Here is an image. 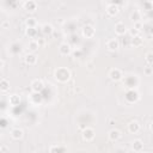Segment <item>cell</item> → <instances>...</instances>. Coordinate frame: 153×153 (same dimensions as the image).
<instances>
[{
  "label": "cell",
  "mask_w": 153,
  "mask_h": 153,
  "mask_svg": "<svg viewBox=\"0 0 153 153\" xmlns=\"http://www.w3.org/2000/svg\"><path fill=\"white\" fill-rule=\"evenodd\" d=\"M120 12V6L117 4H110L106 6V13L110 16V17H115L117 16Z\"/></svg>",
  "instance_id": "cell-12"
},
{
  "label": "cell",
  "mask_w": 153,
  "mask_h": 153,
  "mask_svg": "<svg viewBox=\"0 0 153 153\" xmlns=\"http://www.w3.org/2000/svg\"><path fill=\"white\" fill-rule=\"evenodd\" d=\"M106 48L111 51H115L120 48V42L117 38H110L108 42H106Z\"/></svg>",
  "instance_id": "cell-15"
},
{
  "label": "cell",
  "mask_w": 153,
  "mask_h": 153,
  "mask_svg": "<svg viewBox=\"0 0 153 153\" xmlns=\"http://www.w3.org/2000/svg\"><path fill=\"white\" fill-rule=\"evenodd\" d=\"M48 151L50 153H56V152H66L67 148L66 147H62V146H50Z\"/></svg>",
  "instance_id": "cell-26"
},
{
  "label": "cell",
  "mask_w": 153,
  "mask_h": 153,
  "mask_svg": "<svg viewBox=\"0 0 153 153\" xmlns=\"http://www.w3.org/2000/svg\"><path fill=\"white\" fill-rule=\"evenodd\" d=\"M109 78L112 80V81H120L121 79H123V73L121 69L118 68H112L110 69L109 72Z\"/></svg>",
  "instance_id": "cell-8"
},
{
  "label": "cell",
  "mask_w": 153,
  "mask_h": 153,
  "mask_svg": "<svg viewBox=\"0 0 153 153\" xmlns=\"http://www.w3.org/2000/svg\"><path fill=\"white\" fill-rule=\"evenodd\" d=\"M36 41L38 42L39 47H41V45H44V44H45V39H44V38H42V37H38V38H37Z\"/></svg>",
  "instance_id": "cell-33"
},
{
  "label": "cell",
  "mask_w": 153,
  "mask_h": 153,
  "mask_svg": "<svg viewBox=\"0 0 153 153\" xmlns=\"http://www.w3.org/2000/svg\"><path fill=\"white\" fill-rule=\"evenodd\" d=\"M1 25H2V27H4V29H7V27H8V25H10V24H8V23H7V22H4V23H2V24H1Z\"/></svg>",
  "instance_id": "cell-34"
},
{
  "label": "cell",
  "mask_w": 153,
  "mask_h": 153,
  "mask_svg": "<svg viewBox=\"0 0 153 153\" xmlns=\"http://www.w3.org/2000/svg\"><path fill=\"white\" fill-rule=\"evenodd\" d=\"M123 85H124L127 88H136L137 85H139V78H137L136 75L129 74V75L124 76V79H123Z\"/></svg>",
  "instance_id": "cell-3"
},
{
  "label": "cell",
  "mask_w": 153,
  "mask_h": 153,
  "mask_svg": "<svg viewBox=\"0 0 153 153\" xmlns=\"http://www.w3.org/2000/svg\"><path fill=\"white\" fill-rule=\"evenodd\" d=\"M127 31H128V29H127V26H126L124 23H121L120 22V23L115 24V33L117 36H123V35L127 33Z\"/></svg>",
  "instance_id": "cell-13"
},
{
  "label": "cell",
  "mask_w": 153,
  "mask_h": 153,
  "mask_svg": "<svg viewBox=\"0 0 153 153\" xmlns=\"http://www.w3.org/2000/svg\"><path fill=\"white\" fill-rule=\"evenodd\" d=\"M81 136H82V140L86 141V142H90L94 139L96 136V133H94V129L93 128H90V127H86L82 133H81Z\"/></svg>",
  "instance_id": "cell-4"
},
{
  "label": "cell",
  "mask_w": 153,
  "mask_h": 153,
  "mask_svg": "<svg viewBox=\"0 0 153 153\" xmlns=\"http://www.w3.org/2000/svg\"><path fill=\"white\" fill-rule=\"evenodd\" d=\"M134 27L137 29V30H141V27H142V23H141V22H135V23H134Z\"/></svg>",
  "instance_id": "cell-32"
},
{
  "label": "cell",
  "mask_w": 153,
  "mask_h": 153,
  "mask_svg": "<svg viewBox=\"0 0 153 153\" xmlns=\"http://www.w3.org/2000/svg\"><path fill=\"white\" fill-rule=\"evenodd\" d=\"M24 10H25L26 12H30V13L36 12V10H37V4H36V1H33V0H26V1L24 2Z\"/></svg>",
  "instance_id": "cell-11"
},
{
  "label": "cell",
  "mask_w": 153,
  "mask_h": 153,
  "mask_svg": "<svg viewBox=\"0 0 153 153\" xmlns=\"http://www.w3.org/2000/svg\"><path fill=\"white\" fill-rule=\"evenodd\" d=\"M140 129H141V126L137 121H130L128 123V131L130 134H137L140 131Z\"/></svg>",
  "instance_id": "cell-10"
},
{
  "label": "cell",
  "mask_w": 153,
  "mask_h": 153,
  "mask_svg": "<svg viewBox=\"0 0 153 153\" xmlns=\"http://www.w3.org/2000/svg\"><path fill=\"white\" fill-rule=\"evenodd\" d=\"M24 61H25L26 65H29V66H33V65L37 63V56H36L33 53H30V54L25 55Z\"/></svg>",
  "instance_id": "cell-17"
},
{
  "label": "cell",
  "mask_w": 153,
  "mask_h": 153,
  "mask_svg": "<svg viewBox=\"0 0 153 153\" xmlns=\"http://www.w3.org/2000/svg\"><path fill=\"white\" fill-rule=\"evenodd\" d=\"M54 76H55V79H56L59 82L65 84V82H67V81L71 79L72 73H71V71H69L68 68H66V67H59V68H56V69L54 71Z\"/></svg>",
  "instance_id": "cell-1"
},
{
  "label": "cell",
  "mask_w": 153,
  "mask_h": 153,
  "mask_svg": "<svg viewBox=\"0 0 153 153\" xmlns=\"http://www.w3.org/2000/svg\"><path fill=\"white\" fill-rule=\"evenodd\" d=\"M41 31H42V33H43L44 36H50V35L54 32V27H53V25H51V24L45 23V24H43V25H42Z\"/></svg>",
  "instance_id": "cell-18"
},
{
  "label": "cell",
  "mask_w": 153,
  "mask_h": 153,
  "mask_svg": "<svg viewBox=\"0 0 153 153\" xmlns=\"http://www.w3.org/2000/svg\"><path fill=\"white\" fill-rule=\"evenodd\" d=\"M81 35H82V37H85V38H92V37L96 35V29H94L92 25H85V26L81 29Z\"/></svg>",
  "instance_id": "cell-6"
},
{
  "label": "cell",
  "mask_w": 153,
  "mask_h": 153,
  "mask_svg": "<svg viewBox=\"0 0 153 153\" xmlns=\"http://www.w3.org/2000/svg\"><path fill=\"white\" fill-rule=\"evenodd\" d=\"M2 67H4V61H2L1 59H0V69H1Z\"/></svg>",
  "instance_id": "cell-36"
},
{
  "label": "cell",
  "mask_w": 153,
  "mask_h": 153,
  "mask_svg": "<svg viewBox=\"0 0 153 153\" xmlns=\"http://www.w3.org/2000/svg\"><path fill=\"white\" fill-rule=\"evenodd\" d=\"M59 51H60V54H61L62 56H68V55L72 54L73 48H72V45H71L69 43L63 42V43L60 44V47H59Z\"/></svg>",
  "instance_id": "cell-7"
},
{
  "label": "cell",
  "mask_w": 153,
  "mask_h": 153,
  "mask_svg": "<svg viewBox=\"0 0 153 153\" xmlns=\"http://www.w3.org/2000/svg\"><path fill=\"white\" fill-rule=\"evenodd\" d=\"M25 33L30 38H36V36H37V29L36 27H26Z\"/></svg>",
  "instance_id": "cell-25"
},
{
  "label": "cell",
  "mask_w": 153,
  "mask_h": 153,
  "mask_svg": "<svg viewBox=\"0 0 153 153\" xmlns=\"http://www.w3.org/2000/svg\"><path fill=\"white\" fill-rule=\"evenodd\" d=\"M145 61L147 62V65L152 66V63H153V53H152V51L146 53V55H145Z\"/></svg>",
  "instance_id": "cell-28"
},
{
  "label": "cell",
  "mask_w": 153,
  "mask_h": 153,
  "mask_svg": "<svg viewBox=\"0 0 153 153\" xmlns=\"http://www.w3.org/2000/svg\"><path fill=\"white\" fill-rule=\"evenodd\" d=\"M27 48H29V50H30L31 53H35V51L38 50L39 44H38V42H37L36 39H31V41L29 42V44H27Z\"/></svg>",
  "instance_id": "cell-23"
},
{
  "label": "cell",
  "mask_w": 153,
  "mask_h": 153,
  "mask_svg": "<svg viewBox=\"0 0 153 153\" xmlns=\"http://www.w3.org/2000/svg\"><path fill=\"white\" fill-rule=\"evenodd\" d=\"M143 73H145V75H147V76H151L152 75V73H153V69H152V66H147V67H145L143 68Z\"/></svg>",
  "instance_id": "cell-29"
},
{
  "label": "cell",
  "mask_w": 153,
  "mask_h": 153,
  "mask_svg": "<svg viewBox=\"0 0 153 153\" xmlns=\"http://www.w3.org/2000/svg\"><path fill=\"white\" fill-rule=\"evenodd\" d=\"M25 25H26V27H36L37 26V20L35 18H27L25 20Z\"/></svg>",
  "instance_id": "cell-27"
},
{
  "label": "cell",
  "mask_w": 153,
  "mask_h": 153,
  "mask_svg": "<svg viewBox=\"0 0 153 153\" xmlns=\"http://www.w3.org/2000/svg\"><path fill=\"white\" fill-rule=\"evenodd\" d=\"M87 66H88V69H90V71H92V68H93V67H92V66H93V63H87Z\"/></svg>",
  "instance_id": "cell-35"
},
{
  "label": "cell",
  "mask_w": 153,
  "mask_h": 153,
  "mask_svg": "<svg viewBox=\"0 0 153 153\" xmlns=\"http://www.w3.org/2000/svg\"><path fill=\"white\" fill-rule=\"evenodd\" d=\"M137 35H140V30H137V29H135L134 26L129 30V36L130 37H134V36H137Z\"/></svg>",
  "instance_id": "cell-30"
},
{
  "label": "cell",
  "mask_w": 153,
  "mask_h": 153,
  "mask_svg": "<svg viewBox=\"0 0 153 153\" xmlns=\"http://www.w3.org/2000/svg\"><path fill=\"white\" fill-rule=\"evenodd\" d=\"M124 99L129 104H135L140 100V93L135 88H127V92L124 94Z\"/></svg>",
  "instance_id": "cell-2"
},
{
  "label": "cell",
  "mask_w": 153,
  "mask_h": 153,
  "mask_svg": "<svg viewBox=\"0 0 153 153\" xmlns=\"http://www.w3.org/2000/svg\"><path fill=\"white\" fill-rule=\"evenodd\" d=\"M10 88H11L10 81H8L7 79H1V80H0V92L6 93V92L10 91Z\"/></svg>",
  "instance_id": "cell-22"
},
{
  "label": "cell",
  "mask_w": 153,
  "mask_h": 153,
  "mask_svg": "<svg viewBox=\"0 0 153 153\" xmlns=\"http://www.w3.org/2000/svg\"><path fill=\"white\" fill-rule=\"evenodd\" d=\"M130 19L135 23V22H141V19H142V16H141V12L139 11V10H135L131 14H130Z\"/></svg>",
  "instance_id": "cell-24"
},
{
  "label": "cell",
  "mask_w": 153,
  "mask_h": 153,
  "mask_svg": "<svg viewBox=\"0 0 153 153\" xmlns=\"http://www.w3.org/2000/svg\"><path fill=\"white\" fill-rule=\"evenodd\" d=\"M29 100L33 105H39V104L43 103V97H42V94L39 92H32L29 96Z\"/></svg>",
  "instance_id": "cell-9"
},
{
  "label": "cell",
  "mask_w": 153,
  "mask_h": 153,
  "mask_svg": "<svg viewBox=\"0 0 153 153\" xmlns=\"http://www.w3.org/2000/svg\"><path fill=\"white\" fill-rule=\"evenodd\" d=\"M121 136H122V134H121V131H120L118 129H111V130L109 131V134H108L109 140L112 141V142L118 141V140L121 139Z\"/></svg>",
  "instance_id": "cell-14"
},
{
  "label": "cell",
  "mask_w": 153,
  "mask_h": 153,
  "mask_svg": "<svg viewBox=\"0 0 153 153\" xmlns=\"http://www.w3.org/2000/svg\"><path fill=\"white\" fill-rule=\"evenodd\" d=\"M30 87H31L32 92H39L41 93L44 90V82L41 79H35V80L31 81Z\"/></svg>",
  "instance_id": "cell-5"
},
{
  "label": "cell",
  "mask_w": 153,
  "mask_h": 153,
  "mask_svg": "<svg viewBox=\"0 0 153 153\" xmlns=\"http://www.w3.org/2000/svg\"><path fill=\"white\" fill-rule=\"evenodd\" d=\"M143 10H146V11H151L152 10V2L149 0L143 2Z\"/></svg>",
  "instance_id": "cell-31"
},
{
  "label": "cell",
  "mask_w": 153,
  "mask_h": 153,
  "mask_svg": "<svg viewBox=\"0 0 153 153\" xmlns=\"http://www.w3.org/2000/svg\"><path fill=\"white\" fill-rule=\"evenodd\" d=\"M23 135H24V133H23V130L20 128H14V129L11 130V137L13 140H17L18 141V140H20L23 137Z\"/></svg>",
  "instance_id": "cell-19"
},
{
  "label": "cell",
  "mask_w": 153,
  "mask_h": 153,
  "mask_svg": "<svg viewBox=\"0 0 153 153\" xmlns=\"http://www.w3.org/2000/svg\"><path fill=\"white\" fill-rule=\"evenodd\" d=\"M143 44V38L137 35V36H134V37H130V45L134 47V48H139Z\"/></svg>",
  "instance_id": "cell-16"
},
{
  "label": "cell",
  "mask_w": 153,
  "mask_h": 153,
  "mask_svg": "<svg viewBox=\"0 0 153 153\" xmlns=\"http://www.w3.org/2000/svg\"><path fill=\"white\" fill-rule=\"evenodd\" d=\"M131 149H133L134 152H141V151L143 149V142H142L141 140H139V139L134 140V141L131 142Z\"/></svg>",
  "instance_id": "cell-20"
},
{
  "label": "cell",
  "mask_w": 153,
  "mask_h": 153,
  "mask_svg": "<svg viewBox=\"0 0 153 153\" xmlns=\"http://www.w3.org/2000/svg\"><path fill=\"white\" fill-rule=\"evenodd\" d=\"M8 102H10V104L12 105V106H17V105H19L20 104V102H22V98H20V96L19 94H11L10 97H8Z\"/></svg>",
  "instance_id": "cell-21"
}]
</instances>
